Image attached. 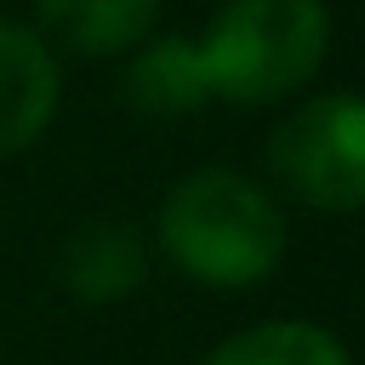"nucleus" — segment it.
Masks as SVG:
<instances>
[{
	"instance_id": "1",
	"label": "nucleus",
	"mask_w": 365,
	"mask_h": 365,
	"mask_svg": "<svg viewBox=\"0 0 365 365\" xmlns=\"http://www.w3.org/2000/svg\"><path fill=\"white\" fill-rule=\"evenodd\" d=\"M154 245L205 291H251L285 262L291 228L274 188L228 165H200L165 188L154 211Z\"/></svg>"
},
{
	"instance_id": "2",
	"label": "nucleus",
	"mask_w": 365,
	"mask_h": 365,
	"mask_svg": "<svg viewBox=\"0 0 365 365\" xmlns=\"http://www.w3.org/2000/svg\"><path fill=\"white\" fill-rule=\"evenodd\" d=\"M331 6L325 0H222L194 34L211 103H285L308 91L331 57Z\"/></svg>"
},
{
	"instance_id": "3",
	"label": "nucleus",
	"mask_w": 365,
	"mask_h": 365,
	"mask_svg": "<svg viewBox=\"0 0 365 365\" xmlns=\"http://www.w3.org/2000/svg\"><path fill=\"white\" fill-rule=\"evenodd\" d=\"M268 171L274 182L325 217H354L365 200V108L348 86L314 91L268 137Z\"/></svg>"
},
{
	"instance_id": "4",
	"label": "nucleus",
	"mask_w": 365,
	"mask_h": 365,
	"mask_svg": "<svg viewBox=\"0 0 365 365\" xmlns=\"http://www.w3.org/2000/svg\"><path fill=\"white\" fill-rule=\"evenodd\" d=\"M63 108L57 51L17 17H0V160L34 148Z\"/></svg>"
},
{
	"instance_id": "5",
	"label": "nucleus",
	"mask_w": 365,
	"mask_h": 365,
	"mask_svg": "<svg viewBox=\"0 0 365 365\" xmlns=\"http://www.w3.org/2000/svg\"><path fill=\"white\" fill-rule=\"evenodd\" d=\"M143 279H148V245L125 217H91L68 228V240L57 245V285L80 308L125 302L143 291Z\"/></svg>"
},
{
	"instance_id": "6",
	"label": "nucleus",
	"mask_w": 365,
	"mask_h": 365,
	"mask_svg": "<svg viewBox=\"0 0 365 365\" xmlns=\"http://www.w3.org/2000/svg\"><path fill=\"white\" fill-rule=\"evenodd\" d=\"M160 23V0H34V34L74 57H131Z\"/></svg>"
},
{
	"instance_id": "7",
	"label": "nucleus",
	"mask_w": 365,
	"mask_h": 365,
	"mask_svg": "<svg viewBox=\"0 0 365 365\" xmlns=\"http://www.w3.org/2000/svg\"><path fill=\"white\" fill-rule=\"evenodd\" d=\"M125 103L143 114H160V120L200 114L211 103V86H205L194 34H148L125 57Z\"/></svg>"
},
{
	"instance_id": "8",
	"label": "nucleus",
	"mask_w": 365,
	"mask_h": 365,
	"mask_svg": "<svg viewBox=\"0 0 365 365\" xmlns=\"http://www.w3.org/2000/svg\"><path fill=\"white\" fill-rule=\"evenodd\" d=\"M200 365H354V359L348 342L319 319H262L211 342Z\"/></svg>"
}]
</instances>
